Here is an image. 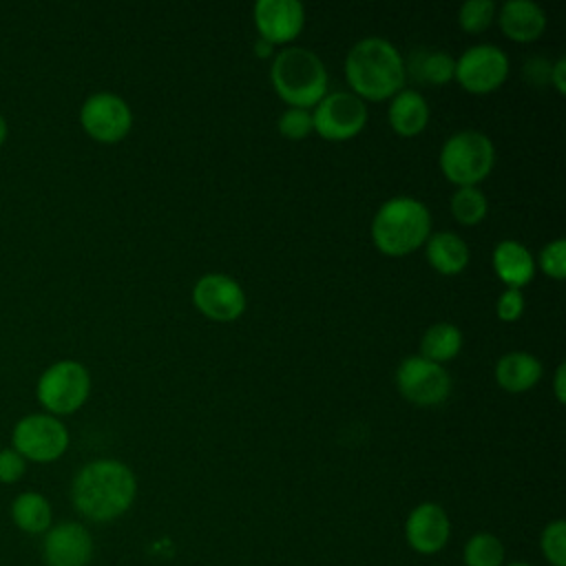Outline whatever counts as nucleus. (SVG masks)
Masks as SVG:
<instances>
[{
	"label": "nucleus",
	"mask_w": 566,
	"mask_h": 566,
	"mask_svg": "<svg viewBox=\"0 0 566 566\" xmlns=\"http://www.w3.org/2000/svg\"><path fill=\"white\" fill-rule=\"evenodd\" d=\"M391 128L402 137H413L427 128L429 104L422 93L413 88H402L391 97L387 111Z\"/></svg>",
	"instance_id": "nucleus-18"
},
{
	"label": "nucleus",
	"mask_w": 566,
	"mask_h": 566,
	"mask_svg": "<svg viewBox=\"0 0 566 566\" xmlns=\"http://www.w3.org/2000/svg\"><path fill=\"white\" fill-rule=\"evenodd\" d=\"M427 243V261L440 274H458L469 263V245L467 241L449 230L429 234Z\"/></svg>",
	"instance_id": "nucleus-20"
},
{
	"label": "nucleus",
	"mask_w": 566,
	"mask_h": 566,
	"mask_svg": "<svg viewBox=\"0 0 566 566\" xmlns=\"http://www.w3.org/2000/svg\"><path fill=\"white\" fill-rule=\"evenodd\" d=\"M396 385L402 398L418 407L440 405L451 394L449 371L442 365L422 358L420 354L409 356L398 365Z\"/></svg>",
	"instance_id": "nucleus-9"
},
{
	"label": "nucleus",
	"mask_w": 566,
	"mask_h": 566,
	"mask_svg": "<svg viewBox=\"0 0 566 566\" xmlns=\"http://www.w3.org/2000/svg\"><path fill=\"white\" fill-rule=\"evenodd\" d=\"M462 349V332L453 323H436L420 338V356L438 365L453 360Z\"/></svg>",
	"instance_id": "nucleus-22"
},
{
	"label": "nucleus",
	"mask_w": 566,
	"mask_h": 566,
	"mask_svg": "<svg viewBox=\"0 0 566 566\" xmlns=\"http://www.w3.org/2000/svg\"><path fill=\"white\" fill-rule=\"evenodd\" d=\"M506 566H533V564H528V562H513V564H506Z\"/></svg>",
	"instance_id": "nucleus-36"
},
{
	"label": "nucleus",
	"mask_w": 566,
	"mask_h": 566,
	"mask_svg": "<svg viewBox=\"0 0 566 566\" xmlns=\"http://www.w3.org/2000/svg\"><path fill=\"white\" fill-rule=\"evenodd\" d=\"M40 405L51 416L77 411L91 394V374L77 360H57L42 371L35 387Z\"/></svg>",
	"instance_id": "nucleus-6"
},
{
	"label": "nucleus",
	"mask_w": 566,
	"mask_h": 566,
	"mask_svg": "<svg viewBox=\"0 0 566 566\" xmlns=\"http://www.w3.org/2000/svg\"><path fill=\"white\" fill-rule=\"evenodd\" d=\"M495 18L493 0H467L458 11V24L469 33H480L491 27Z\"/></svg>",
	"instance_id": "nucleus-27"
},
{
	"label": "nucleus",
	"mask_w": 566,
	"mask_h": 566,
	"mask_svg": "<svg viewBox=\"0 0 566 566\" xmlns=\"http://www.w3.org/2000/svg\"><path fill=\"white\" fill-rule=\"evenodd\" d=\"M270 80L276 95L292 108L316 106L327 93V69L305 46H285L274 55Z\"/></svg>",
	"instance_id": "nucleus-4"
},
{
	"label": "nucleus",
	"mask_w": 566,
	"mask_h": 566,
	"mask_svg": "<svg viewBox=\"0 0 566 566\" xmlns=\"http://www.w3.org/2000/svg\"><path fill=\"white\" fill-rule=\"evenodd\" d=\"M137 495L135 473L119 460L102 458L84 464L71 486V500L91 522H111L124 515Z\"/></svg>",
	"instance_id": "nucleus-1"
},
{
	"label": "nucleus",
	"mask_w": 566,
	"mask_h": 566,
	"mask_svg": "<svg viewBox=\"0 0 566 566\" xmlns=\"http://www.w3.org/2000/svg\"><path fill=\"white\" fill-rule=\"evenodd\" d=\"M4 139H7V122H4V117L0 115V146L4 144Z\"/></svg>",
	"instance_id": "nucleus-35"
},
{
	"label": "nucleus",
	"mask_w": 566,
	"mask_h": 566,
	"mask_svg": "<svg viewBox=\"0 0 566 566\" xmlns=\"http://www.w3.org/2000/svg\"><path fill=\"white\" fill-rule=\"evenodd\" d=\"M192 303L203 316L217 323H230L245 312V292L232 276L210 272L195 283Z\"/></svg>",
	"instance_id": "nucleus-12"
},
{
	"label": "nucleus",
	"mask_w": 566,
	"mask_h": 566,
	"mask_svg": "<svg viewBox=\"0 0 566 566\" xmlns=\"http://www.w3.org/2000/svg\"><path fill=\"white\" fill-rule=\"evenodd\" d=\"M548 80L557 88L559 95L566 93V60L557 57V62L548 69Z\"/></svg>",
	"instance_id": "nucleus-32"
},
{
	"label": "nucleus",
	"mask_w": 566,
	"mask_h": 566,
	"mask_svg": "<svg viewBox=\"0 0 566 566\" xmlns=\"http://www.w3.org/2000/svg\"><path fill=\"white\" fill-rule=\"evenodd\" d=\"M431 234L429 208L413 197H394L385 201L371 221L374 245L387 256L416 252Z\"/></svg>",
	"instance_id": "nucleus-3"
},
{
	"label": "nucleus",
	"mask_w": 566,
	"mask_h": 566,
	"mask_svg": "<svg viewBox=\"0 0 566 566\" xmlns=\"http://www.w3.org/2000/svg\"><path fill=\"white\" fill-rule=\"evenodd\" d=\"M509 75V57L495 44H473L460 57H455L453 80L473 93L486 95L502 86Z\"/></svg>",
	"instance_id": "nucleus-10"
},
{
	"label": "nucleus",
	"mask_w": 566,
	"mask_h": 566,
	"mask_svg": "<svg viewBox=\"0 0 566 566\" xmlns=\"http://www.w3.org/2000/svg\"><path fill=\"white\" fill-rule=\"evenodd\" d=\"M564 376H566V365L559 363L557 369H555V380H553V391H555V398L557 402H564L566 400V385H564Z\"/></svg>",
	"instance_id": "nucleus-33"
},
{
	"label": "nucleus",
	"mask_w": 566,
	"mask_h": 566,
	"mask_svg": "<svg viewBox=\"0 0 566 566\" xmlns=\"http://www.w3.org/2000/svg\"><path fill=\"white\" fill-rule=\"evenodd\" d=\"M542 378V363L528 352H509L495 365V380L509 394H524Z\"/></svg>",
	"instance_id": "nucleus-19"
},
{
	"label": "nucleus",
	"mask_w": 566,
	"mask_h": 566,
	"mask_svg": "<svg viewBox=\"0 0 566 566\" xmlns=\"http://www.w3.org/2000/svg\"><path fill=\"white\" fill-rule=\"evenodd\" d=\"M11 442L24 460L53 462L66 451L69 431L51 413H29L15 422Z\"/></svg>",
	"instance_id": "nucleus-7"
},
{
	"label": "nucleus",
	"mask_w": 566,
	"mask_h": 566,
	"mask_svg": "<svg viewBox=\"0 0 566 566\" xmlns=\"http://www.w3.org/2000/svg\"><path fill=\"white\" fill-rule=\"evenodd\" d=\"M464 566H504V546L493 533H475L462 551Z\"/></svg>",
	"instance_id": "nucleus-23"
},
{
	"label": "nucleus",
	"mask_w": 566,
	"mask_h": 566,
	"mask_svg": "<svg viewBox=\"0 0 566 566\" xmlns=\"http://www.w3.org/2000/svg\"><path fill=\"white\" fill-rule=\"evenodd\" d=\"M493 270L506 287L522 290L535 274V259L524 243L504 239L493 250Z\"/></svg>",
	"instance_id": "nucleus-17"
},
{
	"label": "nucleus",
	"mask_w": 566,
	"mask_h": 566,
	"mask_svg": "<svg viewBox=\"0 0 566 566\" xmlns=\"http://www.w3.org/2000/svg\"><path fill=\"white\" fill-rule=\"evenodd\" d=\"M451 535V522L447 511L436 502L418 504L405 522L407 544L422 555H433L442 551Z\"/></svg>",
	"instance_id": "nucleus-14"
},
{
	"label": "nucleus",
	"mask_w": 566,
	"mask_h": 566,
	"mask_svg": "<svg viewBox=\"0 0 566 566\" xmlns=\"http://www.w3.org/2000/svg\"><path fill=\"white\" fill-rule=\"evenodd\" d=\"M495 312L500 316V321L504 323H513L522 316L524 312V294L522 290H513V287H506L500 298H497V305H495Z\"/></svg>",
	"instance_id": "nucleus-30"
},
{
	"label": "nucleus",
	"mask_w": 566,
	"mask_h": 566,
	"mask_svg": "<svg viewBox=\"0 0 566 566\" xmlns=\"http://www.w3.org/2000/svg\"><path fill=\"white\" fill-rule=\"evenodd\" d=\"M495 166L493 142L480 130L451 135L440 150V170L458 188L478 186Z\"/></svg>",
	"instance_id": "nucleus-5"
},
{
	"label": "nucleus",
	"mask_w": 566,
	"mask_h": 566,
	"mask_svg": "<svg viewBox=\"0 0 566 566\" xmlns=\"http://www.w3.org/2000/svg\"><path fill=\"white\" fill-rule=\"evenodd\" d=\"M254 24L261 40L287 44L301 33L305 9L296 0H259L254 4Z\"/></svg>",
	"instance_id": "nucleus-15"
},
{
	"label": "nucleus",
	"mask_w": 566,
	"mask_h": 566,
	"mask_svg": "<svg viewBox=\"0 0 566 566\" xmlns=\"http://www.w3.org/2000/svg\"><path fill=\"white\" fill-rule=\"evenodd\" d=\"M272 46H274V44H270V42H265V40H261V38H259V40H256V44H254V51H256V55H259V57H265V55H270V53H272Z\"/></svg>",
	"instance_id": "nucleus-34"
},
{
	"label": "nucleus",
	"mask_w": 566,
	"mask_h": 566,
	"mask_svg": "<svg viewBox=\"0 0 566 566\" xmlns=\"http://www.w3.org/2000/svg\"><path fill=\"white\" fill-rule=\"evenodd\" d=\"M451 212H453L455 221H460L464 226H475L486 217L489 201L478 186L458 188L451 197Z\"/></svg>",
	"instance_id": "nucleus-24"
},
{
	"label": "nucleus",
	"mask_w": 566,
	"mask_h": 566,
	"mask_svg": "<svg viewBox=\"0 0 566 566\" xmlns=\"http://www.w3.org/2000/svg\"><path fill=\"white\" fill-rule=\"evenodd\" d=\"M413 71H418L416 75L424 82L447 84L449 80H453L455 57L447 51H427V55H418Z\"/></svg>",
	"instance_id": "nucleus-25"
},
{
	"label": "nucleus",
	"mask_w": 566,
	"mask_h": 566,
	"mask_svg": "<svg viewBox=\"0 0 566 566\" xmlns=\"http://www.w3.org/2000/svg\"><path fill=\"white\" fill-rule=\"evenodd\" d=\"M367 124V106L352 91L325 93L312 111L314 130L329 142H345L356 137Z\"/></svg>",
	"instance_id": "nucleus-8"
},
{
	"label": "nucleus",
	"mask_w": 566,
	"mask_h": 566,
	"mask_svg": "<svg viewBox=\"0 0 566 566\" xmlns=\"http://www.w3.org/2000/svg\"><path fill=\"white\" fill-rule=\"evenodd\" d=\"M497 22L502 33L513 42H535L546 29V13L531 0H506L500 7Z\"/></svg>",
	"instance_id": "nucleus-16"
},
{
	"label": "nucleus",
	"mask_w": 566,
	"mask_h": 566,
	"mask_svg": "<svg viewBox=\"0 0 566 566\" xmlns=\"http://www.w3.org/2000/svg\"><path fill=\"white\" fill-rule=\"evenodd\" d=\"M314 130L312 126V111L307 108H287L279 117V133L287 139H303Z\"/></svg>",
	"instance_id": "nucleus-28"
},
{
	"label": "nucleus",
	"mask_w": 566,
	"mask_h": 566,
	"mask_svg": "<svg viewBox=\"0 0 566 566\" xmlns=\"http://www.w3.org/2000/svg\"><path fill=\"white\" fill-rule=\"evenodd\" d=\"M345 77L352 93L363 102H382L405 88V60L385 38L371 35L358 40L345 57Z\"/></svg>",
	"instance_id": "nucleus-2"
},
{
	"label": "nucleus",
	"mask_w": 566,
	"mask_h": 566,
	"mask_svg": "<svg viewBox=\"0 0 566 566\" xmlns=\"http://www.w3.org/2000/svg\"><path fill=\"white\" fill-rule=\"evenodd\" d=\"M539 548L551 566H566V524L564 520H553L544 526L539 535Z\"/></svg>",
	"instance_id": "nucleus-26"
},
{
	"label": "nucleus",
	"mask_w": 566,
	"mask_h": 566,
	"mask_svg": "<svg viewBox=\"0 0 566 566\" xmlns=\"http://www.w3.org/2000/svg\"><path fill=\"white\" fill-rule=\"evenodd\" d=\"M27 471V460L11 447L0 449V482L13 484L18 482Z\"/></svg>",
	"instance_id": "nucleus-31"
},
{
	"label": "nucleus",
	"mask_w": 566,
	"mask_h": 566,
	"mask_svg": "<svg viewBox=\"0 0 566 566\" xmlns=\"http://www.w3.org/2000/svg\"><path fill=\"white\" fill-rule=\"evenodd\" d=\"M82 128L102 144H115L124 139L133 126V113L124 97L99 91L84 99L80 108Z\"/></svg>",
	"instance_id": "nucleus-11"
},
{
	"label": "nucleus",
	"mask_w": 566,
	"mask_h": 566,
	"mask_svg": "<svg viewBox=\"0 0 566 566\" xmlns=\"http://www.w3.org/2000/svg\"><path fill=\"white\" fill-rule=\"evenodd\" d=\"M93 557V537L80 522H60L51 526L42 542L46 566H88Z\"/></svg>",
	"instance_id": "nucleus-13"
},
{
	"label": "nucleus",
	"mask_w": 566,
	"mask_h": 566,
	"mask_svg": "<svg viewBox=\"0 0 566 566\" xmlns=\"http://www.w3.org/2000/svg\"><path fill=\"white\" fill-rule=\"evenodd\" d=\"M11 520L20 531L29 535L46 533L53 520L51 504L42 493L24 491L11 502Z\"/></svg>",
	"instance_id": "nucleus-21"
},
{
	"label": "nucleus",
	"mask_w": 566,
	"mask_h": 566,
	"mask_svg": "<svg viewBox=\"0 0 566 566\" xmlns=\"http://www.w3.org/2000/svg\"><path fill=\"white\" fill-rule=\"evenodd\" d=\"M539 268L551 279L559 281L566 276V241L564 239H555L542 248Z\"/></svg>",
	"instance_id": "nucleus-29"
}]
</instances>
